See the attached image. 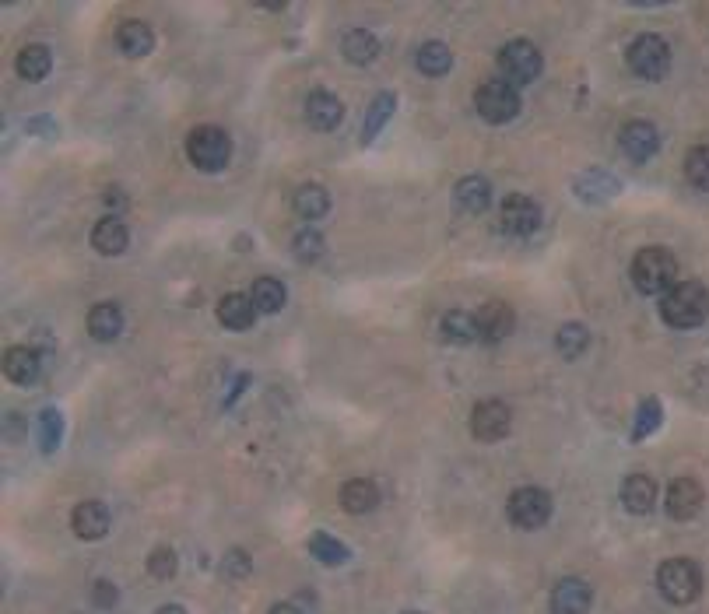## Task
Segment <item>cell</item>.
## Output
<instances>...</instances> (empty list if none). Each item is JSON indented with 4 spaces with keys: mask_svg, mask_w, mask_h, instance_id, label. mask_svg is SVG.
Returning <instances> with one entry per match:
<instances>
[{
    "mask_svg": "<svg viewBox=\"0 0 709 614\" xmlns=\"http://www.w3.org/2000/svg\"><path fill=\"white\" fill-rule=\"evenodd\" d=\"M709 316V288L702 281H678L660 295V320L674 330H695Z\"/></svg>",
    "mask_w": 709,
    "mask_h": 614,
    "instance_id": "1",
    "label": "cell"
},
{
    "mask_svg": "<svg viewBox=\"0 0 709 614\" xmlns=\"http://www.w3.org/2000/svg\"><path fill=\"white\" fill-rule=\"evenodd\" d=\"M629 274H632L636 292L643 295H664L681 281L678 257H674L671 250H664V246H646V250H639L636 257H632Z\"/></svg>",
    "mask_w": 709,
    "mask_h": 614,
    "instance_id": "2",
    "label": "cell"
},
{
    "mask_svg": "<svg viewBox=\"0 0 709 614\" xmlns=\"http://www.w3.org/2000/svg\"><path fill=\"white\" fill-rule=\"evenodd\" d=\"M625 64L639 81H664L671 71V43L657 32H643L625 50Z\"/></svg>",
    "mask_w": 709,
    "mask_h": 614,
    "instance_id": "3",
    "label": "cell"
},
{
    "mask_svg": "<svg viewBox=\"0 0 709 614\" xmlns=\"http://www.w3.org/2000/svg\"><path fill=\"white\" fill-rule=\"evenodd\" d=\"M187 158L194 169L201 172H222L232 158V141L222 127L215 123H201L187 134Z\"/></svg>",
    "mask_w": 709,
    "mask_h": 614,
    "instance_id": "4",
    "label": "cell"
},
{
    "mask_svg": "<svg viewBox=\"0 0 709 614\" xmlns=\"http://www.w3.org/2000/svg\"><path fill=\"white\" fill-rule=\"evenodd\" d=\"M657 590L667 604H692L695 597L702 593V572L692 558H667L664 565L657 569Z\"/></svg>",
    "mask_w": 709,
    "mask_h": 614,
    "instance_id": "5",
    "label": "cell"
},
{
    "mask_svg": "<svg viewBox=\"0 0 709 614\" xmlns=\"http://www.w3.org/2000/svg\"><path fill=\"white\" fill-rule=\"evenodd\" d=\"M541 71H545V60H541V50L530 39H509L499 50V74L513 88L538 81Z\"/></svg>",
    "mask_w": 709,
    "mask_h": 614,
    "instance_id": "6",
    "label": "cell"
},
{
    "mask_svg": "<svg viewBox=\"0 0 709 614\" xmlns=\"http://www.w3.org/2000/svg\"><path fill=\"white\" fill-rule=\"evenodd\" d=\"M474 109H478V116L485 123L499 127V123L516 120V113H520V92H516L509 81L492 78L474 92Z\"/></svg>",
    "mask_w": 709,
    "mask_h": 614,
    "instance_id": "7",
    "label": "cell"
},
{
    "mask_svg": "<svg viewBox=\"0 0 709 614\" xmlns=\"http://www.w3.org/2000/svg\"><path fill=\"white\" fill-rule=\"evenodd\" d=\"M506 516L513 527L520 530H538L552 520V495L541 492V488H520V492L509 495Z\"/></svg>",
    "mask_w": 709,
    "mask_h": 614,
    "instance_id": "8",
    "label": "cell"
},
{
    "mask_svg": "<svg viewBox=\"0 0 709 614\" xmlns=\"http://www.w3.org/2000/svg\"><path fill=\"white\" fill-rule=\"evenodd\" d=\"M499 222H502V232H506V236H516V239L534 236V232L541 229L538 200L527 197V193H509V197L502 200Z\"/></svg>",
    "mask_w": 709,
    "mask_h": 614,
    "instance_id": "9",
    "label": "cell"
},
{
    "mask_svg": "<svg viewBox=\"0 0 709 614\" xmlns=\"http://www.w3.org/2000/svg\"><path fill=\"white\" fill-rule=\"evenodd\" d=\"M513 429V411L502 400H478L471 411V432L481 443H499Z\"/></svg>",
    "mask_w": 709,
    "mask_h": 614,
    "instance_id": "10",
    "label": "cell"
},
{
    "mask_svg": "<svg viewBox=\"0 0 709 614\" xmlns=\"http://www.w3.org/2000/svg\"><path fill=\"white\" fill-rule=\"evenodd\" d=\"M702 502H706V492H702V485L695 478H678L671 481V488H667V516L678 523H688L695 520V516L702 513Z\"/></svg>",
    "mask_w": 709,
    "mask_h": 614,
    "instance_id": "11",
    "label": "cell"
},
{
    "mask_svg": "<svg viewBox=\"0 0 709 614\" xmlns=\"http://www.w3.org/2000/svg\"><path fill=\"white\" fill-rule=\"evenodd\" d=\"M618 144H622V151L632 158V162L643 165L660 151V134L650 120H629L622 127V134H618Z\"/></svg>",
    "mask_w": 709,
    "mask_h": 614,
    "instance_id": "12",
    "label": "cell"
},
{
    "mask_svg": "<svg viewBox=\"0 0 709 614\" xmlns=\"http://www.w3.org/2000/svg\"><path fill=\"white\" fill-rule=\"evenodd\" d=\"M474 320H478L481 341H502V337H509V334H513V327H516L513 306H509V302H502V299L481 302V309L474 313Z\"/></svg>",
    "mask_w": 709,
    "mask_h": 614,
    "instance_id": "13",
    "label": "cell"
},
{
    "mask_svg": "<svg viewBox=\"0 0 709 614\" xmlns=\"http://www.w3.org/2000/svg\"><path fill=\"white\" fill-rule=\"evenodd\" d=\"M552 614H590V604H594V590H590L587 579H559L552 590Z\"/></svg>",
    "mask_w": 709,
    "mask_h": 614,
    "instance_id": "14",
    "label": "cell"
},
{
    "mask_svg": "<svg viewBox=\"0 0 709 614\" xmlns=\"http://www.w3.org/2000/svg\"><path fill=\"white\" fill-rule=\"evenodd\" d=\"M341 120H344V106H341V99H337L334 92L316 88V92L306 95V123L313 130L327 134V130H334Z\"/></svg>",
    "mask_w": 709,
    "mask_h": 614,
    "instance_id": "15",
    "label": "cell"
},
{
    "mask_svg": "<svg viewBox=\"0 0 709 614\" xmlns=\"http://www.w3.org/2000/svg\"><path fill=\"white\" fill-rule=\"evenodd\" d=\"M71 527L81 541H99V537L109 534V509L95 499H85L74 506L71 513Z\"/></svg>",
    "mask_w": 709,
    "mask_h": 614,
    "instance_id": "16",
    "label": "cell"
},
{
    "mask_svg": "<svg viewBox=\"0 0 709 614\" xmlns=\"http://www.w3.org/2000/svg\"><path fill=\"white\" fill-rule=\"evenodd\" d=\"M39 372H43V358H39L32 348L15 344V348L4 351V376H8V383L32 386L39 379Z\"/></svg>",
    "mask_w": 709,
    "mask_h": 614,
    "instance_id": "17",
    "label": "cell"
},
{
    "mask_svg": "<svg viewBox=\"0 0 709 614\" xmlns=\"http://www.w3.org/2000/svg\"><path fill=\"white\" fill-rule=\"evenodd\" d=\"M127 246H130V229L123 218L106 215L102 222H95V229H92V250L95 253H102V257H120Z\"/></svg>",
    "mask_w": 709,
    "mask_h": 614,
    "instance_id": "18",
    "label": "cell"
},
{
    "mask_svg": "<svg viewBox=\"0 0 709 614\" xmlns=\"http://www.w3.org/2000/svg\"><path fill=\"white\" fill-rule=\"evenodd\" d=\"M453 204L464 215H485L488 204H492V186L481 176H464L457 186H453Z\"/></svg>",
    "mask_w": 709,
    "mask_h": 614,
    "instance_id": "19",
    "label": "cell"
},
{
    "mask_svg": "<svg viewBox=\"0 0 709 614\" xmlns=\"http://www.w3.org/2000/svg\"><path fill=\"white\" fill-rule=\"evenodd\" d=\"M622 506L629 509L632 516H646L653 506H657V481L650 474H629L622 481Z\"/></svg>",
    "mask_w": 709,
    "mask_h": 614,
    "instance_id": "20",
    "label": "cell"
},
{
    "mask_svg": "<svg viewBox=\"0 0 709 614\" xmlns=\"http://www.w3.org/2000/svg\"><path fill=\"white\" fill-rule=\"evenodd\" d=\"M253 320H257V306H253L250 295L229 292L218 299V323L225 330H250Z\"/></svg>",
    "mask_w": 709,
    "mask_h": 614,
    "instance_id": "21",
    "label": "cell"
},
{
    "mask_svg": "<svg viewBox=\"0 0 709 614\" xmlns=\"http://www.w3.org/2000/svg\"><path fill=\"white\" fill-rule=\"evenodd\" d=\"M380 506V488L373 485L369 478H351L341 485V509L351 516L373 513Z\"/></svg>",
    "mask_w": 709,
    "mask_h": 614,
    "instance_id": "22",
    "label": "cell"
},
{
    "mask_svg": "<svg viewBox=\"0 0 709 614\" xmlns=\"http://www.w3.org/2000/svg\"><path fill=\"white\" fill-rule=\"evenodd\" d=\"M116 46H120L127 57H148L151 46H155V32H151V25L141 22V18H127V22L116 25Z\"/></svg>",
    "mask_w": 709,
    "mask_h": 614,
    "instance_id": "23",
    "label": "cell"
},
{
    "mask_svg": "<svg viewBox=\"0 0 709 614\" xmlns=\"http://www.w3.org/2000/svg\"><path fill=\"white\" fill-rule=\"evenodd\" d=\"M88 334L95 341L109 344L123 334V309L116 302H99V306L88 309Z\"/></svg>",
    "mask_w": 709,
    "mask_h": 614,
    "instance_id": "24",
    "label": "cell"
},
{
    "mask_svg": "<svg viewBox=\"0 0 709 614\" xmlns=\"http://www.w3.org/2000/svg\"><path fill=\"white\" fill-rule=\"evenodd\" d=\"M341 57L355 67H366L380 57V39L373 36L369 29H351L341 36Z\"/></svg>",
    "mask_w": 709,
    "mask_h": 614,
    "instance_id": "25",
    "label": "cell"
},
{
    "mask_svg": "<svg viewBox=\"0 0 709 614\" xmlns=\"http://www.w3.org/2000/svg\"><path fill=\"white\" fill-rule=\"evenodd\" d=\"M292 211L299 218H306V222H316V218H323L330 211V193L320 183H302L292 193Z\"/></svg>",
    "mask_w": 709,
    "mask_h": 614,
    "instance_id": "26",
    "label": "cell"
},
{
    "mask_svg": "<svg viewBox=\"0 0 709 614\" xmlns=\"http://www.w3.org/2000/svg\"><path fill=\"white\" fill-rule=\"evenodd\" d=\"M15 71H18V78L22 81H43L46 74L53 71V53L46 50L43 43L25 46V50L15 57Z\"/></svg>",
    "mask_w": 709,
    "mask_h": 614,
    "instance_id": "27",
    "label": "cell"
},
{
    "mask_svg": "<svg viewBox=\"0 0 709 614\" xmlns=\"http://www.w3.org/2000/svg\"><path fill=\"white\" fill-rule=\"evenodd\" d=\"M415 64H418V71L425 74V78H443V74H450V67H453V53H450V46L446 43H422L418 46V53H415Z\"/></svg>",
    "mask_w": 709,
    "mask_h": 614,
    "instance_id": "28",
    "label": "cell"
},
{
    "mask_svg": "<svg viewBox=\"0 0 709 614\" xmlns=\"http://www.w3.org/2000/svg\"><path fill=\"white\" fill-rule=\"evenodd\" d=\"M250 299L253 306H257V313H281V306H285V285H281L278 278H257L250 288Z\"/></svg>",
    "mask_w": 709,
    "mask_h": 614,
    "instance_id": "29",
    "label": "cell"
},
{
    "mask_svg": "<svg viewBox=\"0 0 709 614\" xmlns=\"http://www.w3.org/2000/svg\"><path fill=\"white\" fill-rule=\"evenodd\" d=\"M443 334L450 344H474L481 337L474 313H464V309H450V313L443 316Z\"/></svg>",
    "mask_w": 709,
    "mask_h": 614,
    "instance_id": "30",
    "label": "cell"
},
{
    "mask_svg": "<svg viewBox=\"0 0 709 614\" xmlns=\"http://www.w3.org/2000/svg\"><path fill=\"white\" fill-rule=\"evenodd\" d=\"M394 109H397V95L394 92H380L373 102H369V113H366V123H362V141H373L376 134L383 130V123L394 116Z\"/></svg>",
    "mask_w": 709,
    "mask_h": 614,
    "instance_id": "31",
    "label": "cell"
},
{
    "mask_svg": "<svg viewBox=\"0 0 709 614\" xmlns=\"http://www.w3.org/2000/svg\"><path fill=\"white\" fill-rule=\"evenodd\" d=\"M555 348H559L562 358L576 362V358L590 348V330L583 327V323H566V327H559V334H555Z\"/></svg>",
    "mask_w": 709,
    "mask_h": 614,
    "instance_id": "32",
    "label": "cell"
},
{
    "mask_svg": "<svg viewBox=\"0 0 709 614\" xmlns=\"http://www.w3.org/2000/svg\"><path fill=\"white\" fill-rule=\"evenodd\" d=\"M685 179L695 190L709 193V144H699L685 155Z\"/></svg>",
    "mask_w": 709,
    "mask_h": 614,
    "instance_id": "33",
    "label": "cell"
},
{
    "mask_svg": "<svg viewBox=\"0 0 709 614\" xmlns=\"http://www.w3.org/2000/svg\"><path fill=\"white\" fill-rule=\"evenodd\" d=\"M309 551H313V558L316 562H323V565H344L348 562V548H344L341 541H334L330 534H313L309 537Z\"/></svg>",
    "mask_w": 709,
    "mask_h": 614,
    "instance_id": "34",
    "label": "cell"
},
{
    "mask_svg": "<svg viewBox=\"0 0 709 614\" xmlns=\"http://www.w3.org/2000/svg\"><path fill=\"white\" fill-rule=\"evenodd\" d=\"M60 436H64V418H60L57 407H46L43 415H39V446H43V453L57 450Z\"/></svg>",
    "mask_w": 709,
    "mask_h": 614,
    "instance_id": "35",
    "label": "cell"
},
{
    "mask_svg": "<svg viewBox=\"0 0 709 614\" xmlns=\"http://www.w3.org/2000/svg\"><path fill=\"white\" fill-rule=\"evenodd\" d=\"M660 400L657 397H646L643 404H639V411H636V425H632V439L636 443H643L650 432H657V425H660Z\"/></svg>",
    "mask_w": 709,
    "mask_h": 614,
    "instance_id": "36",
    "label": "cell"
},
{
    "mask_svg": "<svg viewBox=\"0 0 709 614\" xmlns=\"http://www.w3.org/2000/svg\"><path fill=\"white\" fill-rule=\"evenodd\" d=\"M292 253L302 264H313V260L323 257V236L320 232H299V236L292 239Z\"/></svg>",
    "mask_w": 709,
    "mask_h": 614,
    "instance_id": "37",
    "label": "cell"
},
{
    "mask_svg": "<svg viewBox=\"0 0 709 614\" xmlns=\"http://www.w3.org/2000/svg\"><path fill=\"white\" fill-rule=\"evenodd\" d=\"M176 565H180V558H176V551L172 548H155L148 555V572L155 579H172L176 576Z\"/></svg>",
    "mask_w": 709,
    "mask_h": 614,
    "instance_id": "38",
    "label": "cell"
},
{
    "mask_svg": "<svg viewBox=\"0 0 709 614\" xmlns=\"http://www.w3.org/2000/svg\"><path fill=\"white\" fill-rule=\"evenodd\" d=\"M222 572L229 579H246V576H250V555H246L243 548L229 551V555H225V562H222Z\"/></svg>",
    "mask_w": 709,
    "mask_h": 614,
    "instance_id": "39",
    "label": "cell"
},
{
    "mask_svg": "<svg viewBox=\"0 0 709 614\" xmlns=\"http://www.w3.org/2000/svg\"><path fill=\"white\" fill-rule=\"evenodd\" d=\"M116 600H120V590H116V583H109V579H95L92 604L102 607V611H109V607H116Z\"/></svg>",
    "mask_w": 709,
    "mask_h": 614,
    "instance_id": "40",
    "label": "cell"
},
{
    "mask_svg": "<svg viewBox=\"0 0 709 614\" xmlns=\"http://www.w3.org/2000/svg\"><path fill=\"white\" fill-rule=\"evenodd\" d=\"M109 204V208H127V197H123L120 190H106V197H102Z\"/></svg>",
    "mask_w": 709,
    "mask_h": 614,
    "instance_id": "41",
    "label": "cell"
},
{
    "mask_svg": "<svg viewBox=\"0 0 709 614\" xmlns=\"http://www.w3.org/2000/svg\"><path fill=\"white\" fill-rule=\"evenodd\" d=\"M267 614H302V611H299V607H295V604H288V600H281V604H274Z\"/></svg>",
    "mask_w": 709,
    "mask_h": 614,
    "instance_id": "42",
    "label": "cell"
},
{
    "mask_svg": "<svg viewBox=\"0 0 709 614\" xmlns=\"http://www.w3.org/2000/svg\"><path fill=\"white\" fill-rule=\"evenodd\" d=\"M155 614H187V611H183V607L180 604H162V607H158V611Z\"/></svg>",
    "mask_w": 709,
    "mask_h": 614,
    "instance_id": "43",
    "label": "cell"
},
{
    "mask_svg": "<svg viewBox=\"0 0 709 614\" xmlns=\"http://www.w3.org/2000/svg\"><path fill=\"white\" fill-rule=\"evenodd\" d=\"M408 614H418V611H408Z\"/></svg>",
    "mask_w": 709,
    "mask_h": 614,
    "instance_id": "44",
    "label": "cell"
}]
</instances>
